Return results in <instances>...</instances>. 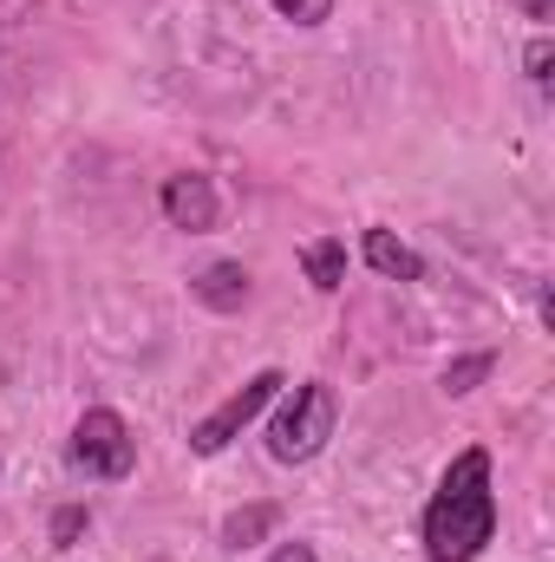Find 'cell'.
Listing matches in <instances>:
<instances>
[{
  "label": "cell",
  "instance_id": "277c9868",
  "mask_svg": "<svg viewBox=\"0 0 555 562\" xmlns=\"http://www.w3.org/2000/svg\"><path fill=\"white\" fill-rule=\"evenodd\" d=\"M281 386H287V373H275V367H269V373H256V380H242V393H229V400H223L209 419L190 425V451H196V458H216V451H229V445H236L249 425L275 406Z\"/></svg>",
  "mask_w": 555,
  "mask_h": 562
},
{
  "label": "cell",
  "instance_id": "9c48e42d",
  "mask_svg": "<svg viewBox=\"0 0 555 562\" xmlns=\"http://www.w3.org/2000/svg\"><path fill=\"white\" fill-rule=\"evenodd\" d=\"M281 530V504H242V510H229L223 517V550H256V543H269Z\"/></svg>",
  "mask_w": 555,
  "mask_h": 562
},
{
  "label": "cell",
  "instance_id": "52a82bcc",
  "mask_svg": "<svg viewBox=\"0 0 555 562\" xmlns=\"http://www.w3.org/2000/svg\"><path fill=\"white\" fill-rule=\"evenodd\" d=\"M360 256H366L373 276H386V281H424V256H418L412 243H399L393 229H366Z\"/></svg>",
  "mask_w": 555,
  "mask_h": 562
},
{
  "label": "cell",
  "instance_id": "5bb4252c",
  "mask_svg": "<svg viewBox=\"0 0 555 562\" xmlns=\"http://www.w3.org/2000/svg\"><path fill=\"white\" fill-rule=\"evenodd\" d=\"M269 562H320V557H314V543H281Z\"/></svg>",
  "mask_w": 555,
  "mask_h": 562
},
{
  "label": "cell",
  "instance_id": "9a60e30c",
  "mask_svg": "<svg viewBox=\"0 0 555 562\" xmlns=\"http://www.w3.org/2000/svg\"><path fill=\"white\" fill-rule=\"evenodd\" d=\"M517 13H523V20H550L555 0H517Z\"/></svg>",
  "mask_w": 555,
  "mask_h": 562
},
{
  "label": "cell",
  "instance_id": "6da1fadb",
  "mask_svg": "<svg viewBox=\"0 0 555 562\" xmlns=\"http://www.w3.org/2000/svg\"><path fill=\"white\" fill-rule=\"evenodd\" d=\"M497 543V491H490V451L484 445H464L431 504H424V557L431 562H477Z\"/></svg>",
  "mask_w": 555,
  "mask_h": 562
},
{
  "label": "cell",
  "instance_id": "8992f818",
  "mask_svg": "<svg viewBox=\"0 0 555 562\" xmlns=\"http://www.w3.org/2000/svg\"><path fill=\"white\" fill-rule=\"evenodd\" d=\"M190 294H196L209 314H242V307H249V269H242V262H209L203 276L190 281Z\"/></svg>",
  "mask_w": 555,
  "mask_h": 562
},
{
  "label": "cell",
  "instance_id": "4fadbf2b",
  "mask_svg": "<svg viewBox=\"0 0 555 562\" xmlns=\"http://www.w3.org/2000/svg\"><path fill=\"white\" fill-rule=\"evenodd\" d=\"M523 72H530V86H550V79H555V46H550V33H536V40H530V53H523Z\"/></svg>",
  "mask_w": 555,
  "mask_h": 562
},
{
  "label": "cell",
  "instance_id": "ba28073f",
  "mask_svg": "<svg viewBox=\"0 0 555 562\" xmlns=\"http://www.w3.org/2000/svg\"><path fill=\"white\" fill-rule=\"evenodd\" d=\"M301 276L314 281V294H340V288H347V243H340V236L301 243Z\"/></svg>",
  "mask_w": 555,
  "mask_h": 562
},
{
  "label": "cell",
  "instance_id": "5b68a950",
  "mask_svg": "<svg viewBox=\"0 0 555 562\" xmlns=\"http://www.w3.org/2000/svg\"><path fill=\"white\" fill-rule=\"evenodd\" d=\"M157 210H163V223L183 229V236H209V229L223 223V196H216V183H209L203 170H177V177H163Z\"/></svg>",
  "mask_w": 555,
  "mask_h": 562
},
{
  "label": "cell",
  "instance_id": "7c38bea8",
  "mask_svg": "<svg viewBox=\"0 0 555 562\" xmlns=\"http://www.w3.org/2000/svg\"><path fill=\"white\" fill-rule=\"evenodd\" d=\"M281 20H294V26H320V20H333V0H269Z\"/></svg>",
  "mask_w": 555,
  "mask_h": 562
},
{
  "label": "cell",
  "instance_id": "30bf717a",
  "mask_svg": "<svg viewBox=\"0 0 555 562\" xmlns=\"http://www.w3.org/2000/svg\"><path fill=\"white\" fill-rule=\"evenodd\" d=\"M490 373H497V353H464V360H451V367H444V393H451V400H464V393H477Z\"/></svg>",
  "mask_w": 555,
  "mask_h": 562
},
{
  "label": "cell",
  "instance_id": "8fae6325",
  "mask_svg": "<svg viewBox=\"0 0 555 562\" xmlns=\"http://www.w3.org/2000/svg\"><path fill=\"white\" fill-rule=\"evenodd\" d=\"M86 530H92V510H86V504H59V510H53V524H46L53 550H72Z\"/></svg>",
  "mask_w": 555,
  "mask_h": 562
},
{
  "label": "cell",
  "instance_id": "3957f363",
  "mask_svg": "<svg viewBox=\"0 0 555 562\" xmlns=\"http://www.w3.org/2000/svg\"><path fill=\"white\" fill-rule=\"evenodd\" d=\"M66 458H72V471L92 477V484H125V477L138 471V431L125 425V413L92 406V413H79V425H72Z\"/></svg>",
  "mask_w": 555,
  "mask_h": 562
},
{
  "label": "cell",
  "instance_id": "7a4b0ae2",
  "mask_svg": "<svg viewBox=\"0 0 555 562\" xmlns=\"http://www.w3.org/2000/svg\"><path fill=\"white\" fill-rule=\"evenodd\" d=\"M340 425V393L327 380H301V386H281L275 393V419H269V458L275 464H307L327 451Z\"/></svg>",
  "mask_w": 555,
  "mask_h": 562
}]
</instances>
